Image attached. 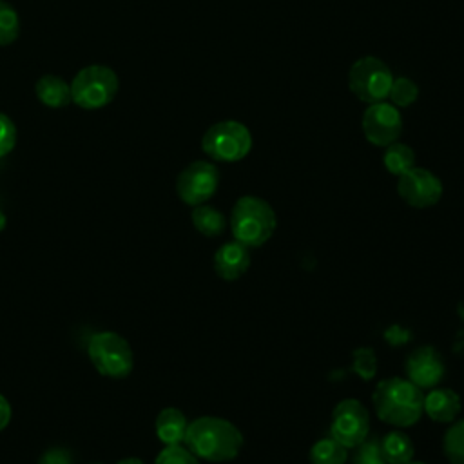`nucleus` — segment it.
<instances>
[{
    "mask_svg": "<svg viewBox=\"0 0 464 464\" xmlns=\"http://www.w3.org/2000/svg\"><path fill=\"white\" fill-rule=\"evenodd\" d=\"M187 448L203 460L227 462L237 457L243 446L241 431L219 417H199L187 426Z\"/></svg>",
    "mask_w": 464,
    "mask_h": 464,
    "instance_id": "obj_1",
    "label": "nucleus"
},
{
    "mask_svg": "<svg viewBox=\"0 0 464 464\" xmlns=\"http://www.w3.org/2000/svg\"><path fill=\"white\" fill-rule=\"evenodd\" d=\"M375 413L386 424L413 426L424 413V393L408 379L390 377L381 381L372 395Z\"/></svg>",
    "mask_w": 464,
    "mask_h": 464,
    "instance_id": "obj_2",
    "label": "nucleus"
},
{
    "mask_svg": "<svg viewBox=\"0 0 464 464\" xmlns=\"http://www.w3.org/2000/svg\"><path fill=\"white\" fill-rule=\"evenodd\" d=\"M276 225L277 219L272 205L259 196H243L232 207V236L248 248L265 245L272 237Z\"/></svg>",
    "mask_w": 464,
    "mask_h": 464,
    "instance_id": "obj_3",
    "label": "nucleus"
},
{
    "mask_svg": "<svg viewBox=\"0 0 464 464\" xmlns=\"http://www.w3.org/2000/svg\"><path fill=\"white\" fill-rule=\"evenodd\" d=\"M71 85V98L82 109L94 111L109 105L120 87L118 74L107 65H87L80 69Z\"/></svg>",
    "mask_w": 464,
    "mask_h": 464,
    "instance_id": "obj_4",
    "label": "nucleus"
},
{
    "mask_svg": "<svg viewBox=\"0 0 464 464\" xmlns=\"http://www.w3.org/2000/svg\"><path fill=\"white\" fill-rule=\"evenodd\" d=\"M87 355L98 373L111 379H123L134 368L132 348L116 332H98L87 343Z\"/></svg>",
    "mask_w": 464,
    "mask_h": 464,
    "instance_id": "obj_5",
    "label": "nucleus"
},
{
    "mask_svg": "<svg viewBox=\"0 0 464 464\" xmlns=\"http://www.w3.org/2000/svg\"><path fill=\"white\" fill-rule=\"evenodd\" d=\"M203 152L223 163H234L243 160L252 149V134L246 125L236 120H225L210 125L201 138Z\"/></svg>",
    "mask_w": 464,
    "mask_h": 464,
    "instance_id": "obj_6",
    "label": "nucleus"
},
{
    "mask_svg": "<svg viewBox=\"0 0 464 464\" xmlns=\"http://www.w3.org/2000/svg\"><path fill=\"white\" fill-rule=\"evenodd\" d=\"M393 74L390 67L377 56H362L355 60L348 72V87L355 98L364 103H377L388 98Z\"/></svg>",
    "mask_w": 464,
    "mask_h": 464,
    "instance_id": "obj_7",
    "label": "nucleus"
},
{
    "mask_svg": "<svg viewBox=\"0 0 464 464\" xmlns=\"http://www.w3.org/2000/svg\"><path fill=\"white\" fill-rule=\"evenodd\" d=\"M219 185V170L210 161H192L188 163L176 179V192L179 199L190 207L203 205L208 201Z\"/></svg>",
    "mask_w": 464,
    "mask_h": 464,
    "instance_id": "obj_8",
    "label": "nucleus"
},
{
    "mask_svg": "<svg viewBox=\"0 0 464 464\" xmlns=\"http://www.w3.org/2000/svg\"><path fill=\"white\" fill-rule=\"evenodd\" d=\"M370 430V417L364 404L357 399H344L335 404L332 411L330 433L343 446L357 448Z\"/></svg>",
    "mask_w": 464,
    "mask_h": 464,
    "instance_id": "obj_9",
    "label": "nucleus"
},
{
    "mask_svg": "<svg viewBox=\"0 0 464 464\" xmlns=\"http://www.w3.org/2000/svg\"><path fill=\"white\" fill-rule=\"evenodd\" d=\"M402 132V118L395 105L388 102L370 103L362 114V134L375 147H388Z\"/></svg>",
    "mask_w": 464,
    "mask_h": 464,
    "instance_id": "obj_10",
    "label": "nucleus"
},
{
    "mask_svg": "<svg viewBox=\"0 0 464 464\" xmlns=\"http://www.w3.org/2000/svg\"><path fill=\"white\" fill-rule=\"evenodd\" d=\"M397 194L410 207L428 208L439 203L442 198V183L433 172L420 167H411L399 176Z\"/></svg>",
    "mask_w": 464,
    "mask_h": 464,
    "instance_id": "obj_11",
    "label": "nucleus"
},
{
    "mask_svg": "<svg viewBox=\"0 0 464 464\" xmlns=\"http://www.w3.org/2000/svg\"><path fill=\"white\" fill-rule=\"evenodd\" d=\"M408 381H411L420 390L435 388L444 377V361L433 346L415 348L404 364Z\"/></svg>",
    "mask_w": 464,
    "mask_h": 464,
    "instance_id": "obj_12",
    "label": "nucleus"
},
{
    "mask_svg": "<svg viewBox=\"0 0 464 464\" xmlns=\"http://www.w3.org/2000/svg\"><path fill=\"white\" fill-rule=\"evenodd\" d=\"M250 252L239 241L223 243L214 254V270L223 281L239 279L250 266Z\"/></svg>",
    "mask_w": 464,
    "mask_h": 464,
    "instance_id": "obj_13",
    "label": "nucleus"
},
{
    "mask_svg": "<svg viewBox=\"0 0 464 464\" xmlns=\"http://www.w3.org/2000/svg\"><path fill=\"white\" fill-rule=\"evenodd\" d=\"M460 411V397L450 388H431L424 395V413L435 422H451Z\"/></svg>",
    "mask_w": 464,
    "mask_h": 464,
    "instance_id": "obj_14",
    "label": "nucleus"
},
{
    "mask_svg": "<svg viewBox=\"0 0 464 464\" xmlns=\"http://www.w3.org/2000/svg\"><path fill=\"white\" fill-rule=\"evenodd\" d=\"M187 417L183 415L181 410L178 408H163L154 422L156 428V437L165 444V446H174L181 444L185 440L187 433Z\"/></svg>",
    "mask_w": 464,
    "mask_h": 464,
    "instance_id": "obj_15",
    "label": "nucleus"
},
{
    "mask_svg": "<svg viewBox=\"0 0 464 464\" xmlns=\"http://www.w3.org/2000/svg\"><path fill=\"white\" fill-rule=\"evenodd\" d=\"M34 92H36V98L40 100V103H44L51 109H62L72 102L71 85L63 78L54 76V74H45V76L38 78V82L34 85Z\"/></svg>",
    "mask_w": 464,
    "mask_h": 464,
    "instance_id": "obj_16",
    "label": "nucleus"
},
{
    "mask_svg": "<svg viewBox=\"0 0 464 464\" xmlns=\"http://www.w3.org/2000/svg\"><path fill=\"white\" fill-rule=\"evenodd\" d=\"M379 446L386 464H408L413 460L415 448L411 439L404 431H399V430L388 431L379 440Z\"/></svg>",
    "mask_w": 464,
    "mask_h": 464,
    "instance_id": "obj_17",
    "label": "nucleus"
},
{
    "mask_svg": "<svg viewBox=\"0 0 464 464\" xmlns=\"http://www.w3.org/2000/svg\"><path fill=\"white\" fill-rule=\"evenodd\" d=\"M192 225L198 232H201L207 237H218L227 228V218L221 210L210 205H196L192 214Z\"/></svg>",
    "mask_w": 464,
    "mask_h": 464,
    "instance_id": "obj_18",
    "label": "nucleus"
},
{
    "mask_svg": "<svg viewBox=\"0 0 464 464\" xmlns=\"http://www.w3.org/2000/svg\"><path fill=\"white\" fill-rule=\"evenodd\" d=\"M382 163L390 174L401 176L411 167H415V152L411 147L401 141H393L388 147H384Z\"/></svg>",
    "mask_w": 464,
    "mask_h": 464,
    "instance_id": "obj_19",
    "label": "nucleus"
},
{
    "mask_svg": "<svg viewBox=\"0 0 464 464\" xmlns=\"http://www.w3.org/2000/svg\"><path fill=\"white\" fill-rule=\"evenodd\" d=\"M348 459V448L343 446L334 437L319 439L310 448V462L312 464H344Z\"/></svg>",
    "mask_w": 464,
    "mask_h": 464,
    "instance_id": "obj_20",
    "label": "nucleus"
},
{
    "mask_svg": "<svg viewBox=\"0 0 464 464\" xmlns=\"http://www.w3.org/2000/svg\"><path fill=\"white\" fill-rule=\"evenodd\" d=\"M442 450L450 464H464V419L446 430Z\"/></svg>",
    "mask_w": 464,
    "mask_h": 464,
    "instance_id": "obj_21",
    "label": "nucleus"
},
{
    "mask_svg": "<svg viewBox=\"0 0 464 464\" xmlns=\"http://www.w3.org/2000/svg\"><path fill=\"white\" fill-rule=\"evenodd\" d=\"M388 98L392 100V105H395L397 109L410 107L419 98V87H417V83L413 80H410L406 76L393 78L390 92H388Z\"/></svg>",
    "mask_w": 464,
    "mask_h": 464,
    "instance_id": "obj_22",
    "label": "nucleus"
},
{
    "mask_svg": "<svg viewBox=\"0 0 464 464\" xmlns=\"http://www.w3.org/2000/svg\"><path fill=\"white\" fill-rule=\"evenodd\" d=\"M20 33V18L16 9L0 0V45H9L18 38Z\"/></svg>",
    "mask_w": 464,
    "mask_h": 464,
    "instance_id": "obj_23",
    "label": "nucleus"
},
{
    "mask_svg": "<svg viewBox=\"0 0 464 464\" xmlns=\"http://www.w3.org/2000/svg\"><path fill=\"white\" fill-rule=\"evenodd\" d=\"M352 370L362 379L370 381L377 372V357L372 348H357L352 353Z\"/></svg>",
    "mask_w": 464,
    "mask_h": 464,
    "instance_id": "obj_24",
    "label": "nucleus"
},
{
    "mask_svg": "<svg viewBox=\"0 0 464 464\" xmlns=\"http://www.w3.org/2000/svg\"><path fill=\"white\" fill-rule=\"evenodd\" d=\"M154 464H199V460L188 448H183L181 444H174V446H165L158 453Z\"/></svg>",
    "mask_w": 464,
    "mask_h": 464,
    "instance_id": "obj_25",
    "label": "nucleus"
},
{
    "mask_svg": "<svg viewBox=\"0 0 464 464\" xmlns=\"http://www.w3.org/2000/svg\"><path fill=\"white\" fill-rule=\"evenodd\" d=\"M352 464H386L382 453H381V446L377 439H370V440H362L357 448H355V455L352 459Z\"/></svg>",
    "mask_w": 464,
    "mask_h": 464,
    "instance_id": "obj_26",
    "label": "nucleus"
},
{
    "mask_svg": "<svg viewBox=\"0 0 464 464\" xmlns=\"http://www.w3.org/2000/svg\"><path fill=\"white\" fill-rule=\"evenodd\" d=\"M16 145V125L13 120L0 112V158L7 156Z\"/></svg>",
    "mask_w": 464,
    "mask_h": 464,
    "instance_id": "obj_27",
    "label": "nucleus"
},
{
    "mask_svg": "<svg viewBox=\"0 0 464 464\" xmlns=\"http://www.w3.org/2000/svg\"><path fill=\"white\" fill-rule=\"evenodd\" d=\"M38 464H72V460H71V455H69L65 450H62V448H53V450L45 451V453L40 457Z\"/></svg>",
    "mask_w": 464,
    "mask_h": 464,
    "instance_id": "obj_28",
    "label": "nucleus"
},
{
    "mask_svg": "<svg viewBox=\"0 0 464 464\" xmlns=\"http://www.w3.org/2000/svg\"><path fill=\"white\" fill-rule=\"evenodd\" d=\"M384 335H386V339H388L392 344H402V343L408 341L410 332H408V330H402V328L397 326V324H393Z\"/></svg>",
    "mask_w": 464,
    "mask_h": 464,
    "instance_id": "obj_29",
    "label": "nucleus"
},
{
    "mask_svg": "<svg viewBox=\"0 0 464 464\" xmlns=\"http://www.w3.org/2000/svg\"><path fill=\"white\" fill-rule=\"evenodd\" d=\"M9 420H11V404L0 393V431L9 424Z\"/></svg>",
    "mask_w": 464,
    "mask_h": 464,
    "instance_id": "obj_30",
    "label": "nucleus"
},
{
    "mask_svg": "<svg viewBox=\"0 0 464 464\" xmlns=\"http://www.w3.org/2000/svg\"><path fill=\"white\" fill-rule=\"evenodd\" d=\"M116 464H145V462L141 459H138V457H125V459L118 460Z\"/></svg>",
    "mask_w": 464,
    "mask_h": 464,
    "instance_id": "obj_31",
    "label": "nucleus"
},
{
    "mask_svg": "<svg viewBox=\"0 0 464 464\" xmlns=\"http://www.w3.org/2000/svg\"><path fill=\"white\" fill-rule=\"evenodd\" d=\"M5 225H7V218H5V214L0 210V232L5 228Z\"/></svg>",
    "mask_w": 464,
    "mask_h": 464,
    "instance_id": "obj_32",
    "label": "nucleus"
},
{
    "mask_svg": "<svg viewBox=\"0 0 464 464\" xmlns=\"http://www.w3.org/2000/svg\"><path fill=\"white\" fill-rule=\"evenodd\" d=\"M459 314H460V317L464 319V303H460V304H459Z\"/></svg>",
    "mask_w": 464,
    "mask_h": 464,
    "instance_id": "obj_33",
    "label": "nucleus"
},
{
    "mask_svg": "<svg viewBox=\"0 0 464 464\" xmlns=\"http://www.w3.org/2000/svg\"><path fill=\"white\" fill-rule=\"evenodd\" d=\"M408 464H424V462H413V460H411V462H408Z\"/></svg>",
    "mask_w": 464,
    "mask_h": 464,
    "instance_id": "obj_34",
    "label": "nucleus"
}]
</instances>
